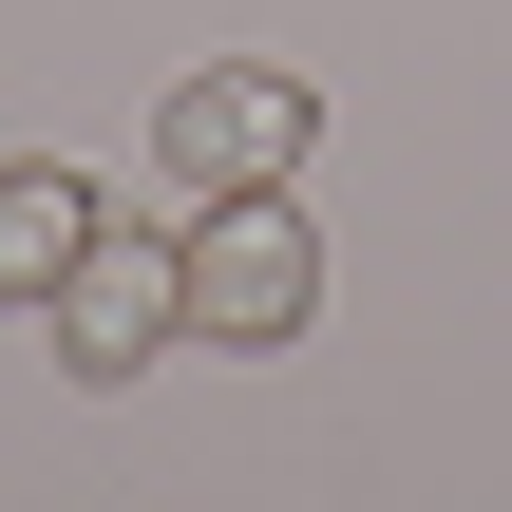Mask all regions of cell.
Returning a JSON list of instances; mask_svg holds the SVG:
<instances>
[{"label": "cell", "instance_id": "obj_4", "mask_svg": "<svg viewBox=\"0 0 512 512\" xmlns=\"http://www.w3.org/2000/svg\"><path fill=\"white\" fill-rule=\"evenodd\" d=\"M76 247H95V190H76L57 152H19V171H0V304H57Z\"/></svg>", "mask_w": 512, "mask_h": 512}, {"label": "cell", "instance_id": "obj_2", "mask_svg": "<svg viewBox=\"0 0 512 512\" xmlns=\"http://www.w3.org/2000/svg\"><path fill=\"white\" fill-rule=\"evenodd\" d=\"M152 152H171V190H190V209H209V190H285V171L323 152V95H304L285 57H209V76H171Z\"/></svg>", "mask_w": 512, "mask_h": 512}, {"label": "cell", "instance_id": "obj_1", "mask_svg": "<svg viewBox=\"0 0 512 512\" xmlns=\"http://www.w3.org/2000/svg\"><path fill=\"white\" fill-rule=\"evenodd\" d=\"M57 380H152L171 342H190V228H114L95 209V247L57 266Z\"/></svg>", "mask_w": 512, "mask_h": 512}, {"label": "cell", "instance_id": "obj_3", "mask_svg": "<svg viewBox=\"0 0 512 512\" xmlns=\"http://www.w3.org/2000/svg\"><path fill=\"white\" fill-rule=\"evenodd\" d=\"M190 323L209 342H304L323 323V228L285 209V190H209V228H190Z\"/></svg>", "mask_w": 512, "mask_h": 512}]
</instances>
